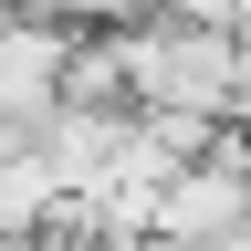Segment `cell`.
I'll return each mask as SVG.
<instances>
[{
	"mask_svg": "<svg viewBox=\"0 0 251 251\" xmlns=\"http://www.w3.org/2000/svg\"><path fill=\"white\" fill-rule=\"evenodd\" d=\"M63 52H74V21H52L42 0H0V115L42 126L63 94Z\"/></svg>",
	"mask_w": 251,
	"mask_h": 251,
	"instance_id": "7a4b0ae2",
	"label": "cell"
},
{
	"mask_svg": "<svg viewBox=\"0 0 251 251\" xmlns=\"http://www.w3.org/2000/svg\"><path fill=\"white\" fill-rule=\"evenodd\" d=\"M52 21H74V31H115V21H136V11H157V0H42Z\"/></svg>",
	"mask_w": 251,
	"mask_h": 251,
	"instance_id": "277c9868",
	"label": "cell"
},
{
	"mask_svg": "<svg viewBox=\"0 0 251 251\" xmlns=\"http://www.w3.org/2000/svg\"><path fill=\"white\" fill-rule=\"evenodd\" d=\"M241 241H251V220H241Z\"/></svg>",
	"mask_w": 251,
	"mask_h": 251,
	"instance_id": "8992f818",
	"label": "cell"
},
{
	"mask_svg": "<svg viewBox=\"0 0 251 251\" xmlns=\"http://www.w3.org/2000/svg\"><path fill=\"white\" fill-rule=\"evenodd\" d=\"M230 115L251 126V31H241V74H230Z\"/></svg>",
	"mask_w": 251,
	"mask_h": 251,
	"instance_id": "5b68a950",
	"label": "cell"
},
{
	"mask_svg": "<svg viewBox=\"0 0 251 251\" xmlns=\"http://www.w3.org/2000/svg\"><path fill=\"white\" fill-rule=\"evenodd\" d=\"M241 220H251V126L230 115L199 157H178V168L157 178L147 230L157 241H241Z\"/></svg>",
	"mask_w": 251,
	"mask_h": 251,
	"instance_id": "6da1fadb",
	"label": "cell"
},
{
	"mask_svg": "<svg viewBox=\"0 0 251 251\" xmlns=\"http://www.w3.org/2000/svg\"><path fill=\"white\" fill-rule=\"evenodd\" d=\"M52 209H63V168L42 157V136H31V147L0 157V241H42Z\"/></svg>",
	"mask_w": 251,
	"mask_h": 251,
	"instance_id": "3957f363",
	"label": "cell"
}]
</instances>
